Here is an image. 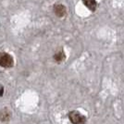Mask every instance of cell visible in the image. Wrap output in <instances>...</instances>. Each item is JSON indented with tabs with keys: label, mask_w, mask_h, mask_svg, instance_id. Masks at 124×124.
I'll use <instances>...</instances> for the list:
<instances>
[{
	"label": "cell",
	"mask_w": 124,
	"mask_h": 124,
	"mask_svg": "<svg viewBox=\"0 0 124 124\" xmlns=\"http://www.w3.org/2000/svg\"><path fill=\"white\" fill-rule=\"evenodd\" d=\"M0 119L2 121H7V120L9 119V113H8V111L7 109H4V110L1 111V113H0Z\"/></svg>",
	"instance_id": "cell-6"
},
{
	"label": "cell",
	"mask_w": 124,
	"mask_h": 124,
	"mask_svg": "<svg viewBox=\"0 0 124 124\" xmlns=\"http://www.w3.org/2000/svg\"><path fill=\"white\" fill-rule=\"evenodd\" d=\"M69 119L72 124H86L87 123V119L85 116L81 114L79 111L72 110L69 112Z\"/></svg>",
	"instance_id": "cell-1"
},
{
	"label": "cell",
	"mask_w": 124,
	"mask_h": 124,
	"mask_svg": "<svg viewBox=\"0 0 124 124\" xmlns=\"http://www.w3.org/2000/svg\"><path fill=\"white\" fill-rule=\"evenodd\" d=\"M0 66L3 68H10L13 66V58L8 53H0Z\"/></svg>",
	"instance_id": "cell-2"
},
{
	"label": "cell",
	"mask_w": 124,
	"mask_h": 124,
	"mask_svg": "<svg viewBox=\"0 0 124 124\" xmlns=\"http://www.w3.org/2000/svg\"><path fill=\"white\" fill-rule=\"evenodd\" d=\"M65 57H66V56H65V53L63 51L57 52V53H56V54L54 55V59L57 62H58V63H60V62L63 61V60L65 59Z\"/></svg>",
	"instance_id": "cell-5"
},
{
	"label": "cell",
	"mask_w": 124,
	"mask_h": 124,
	"mask_svg": "<svg viewBox=\"0 0 124 124\" xmlns=\"http://www.w3.org/2000/svg\"><path fill=\"white\" fill-rule=\"evenodd\" d=\"M83 3L90 10L94 11L96 9L97 4H96V1L95 0H83Z\"/></svg>",
	"instance_id": "cell-4"
},
{
	"label": "cell",
	"mask_w": 124,
	"mask_h": 124,
	"mask_svg": "<svg viewBox=\"0 0 124 124\" xmlns=\"http://www.w3.org/2000/svg\"><path fill=\"white\" fill-rule=\"evenodd\" d=\"M3 93H4V87L2 85H0V96L3 95Z\"/></svg>",
	"instance_id": "cell-7"
},
{
	"label": "cell",
	"mask_w": 124,
	"mask_h": 124,
	"mask_svg": "<svg viewBox=\"0 0 124 124\" xmlns=\"http://www.w3.org/2000/svg\"><path fill=\"white\" fill-rule=\"evenodd\" d=\"M54 12L57 17H63L66 14V8H65V6L61 5V4L55 5L54 6Z\"/></svg>",
	"instance_id": "cell-3"
}]
</instances>
